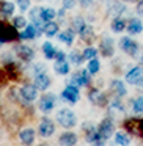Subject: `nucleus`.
<instances>
[{
  "mask_svg": "<svg viewBox=\"0 0 143 146\" xmlns=\"http://www.w3.org/2000/svg\"><path fill=\"white\" fill-rule=\"evenodd\" d=\"M57 121L60 123V126L66 127V129H69V127H72L74 124H76V115L72 113L71 110H68V108H63V110H60L57 113Z\"/></svg>",
  "mask_w": 143,
  "mask_h": 146,
  "instance_id": "nucleus-1",
  "label": "nucleus"
},
{
  "mask_svg": "<svg viewBox=\"0 0 143 146\" xmlns=\"http://www.w3.org/2000/svg\"><path fill=\"white\" fill-rule=\"evenodd\" d=\"M127 83L130 85H143V68H134L132 71H129L126 76Z\"/></svg>",
  "mask_w": 143,
  "mask_h": 146,
  "instance_id": "nucleus-2",
  "label": "nucleus"
},
{
  "mask_svg": "<svg viewBox=\"0 0 143 146\" xmlns=\"http://www.w3.org/2000/svg\"><path fill=\"white\" fill-rule=\"evenodd\" d=\"M120 46L127 55H130V57H135L137 52H138V46H137V42L132 41L130 38H123L120 41Z\"/></svg>",
  "mask_w": 143,
  "mask_h": 146,
  "instance_id": "nucleus-3",
  "label": "nucleus"
},
{
  "mask_svg": "<svg viewBox=\"0 0 143 146\" xmlns=\"http://www.w3.org/2000/svg\"><path fill=\"white\" fill-rule=\"evenodd\" d=\"M113 130H115V126H113V123H112L110 119H104L98 127V132L101 133V137L104 140L110 138V137L113 135Z\"/></svg>",
  "mask_w": 143,
  "mask_h": 146,
  "instance_id": "nucleus-4",
  "label": "nucleus"
},
{
  "mask_svg": "<svg viewBox=\"0 0 143 146\" xmlns=\"http://www.w3.org/2000/svg\"><path fill=\"white\" fill-rule=\"evenodd\" d=\"M19 38L17 32L13 29V27H8L5 24H0V39H3V41H14V39Z\"/></svg>",
  "mask_w": 143,
  "mask_h": 146,
  "instance_id": "nucleus-5",
  "label": "nucleus"
},
{
  "mask_svg": "<svg viewBox=\"0 0 143 146\" xmlns=\"http://www.w3.org/2000/svg\"><path fill=\"white\" fill-rule=\"evenodd\" d=\"M38 130H39V135L44 137V138H47V137H51L52 133H54L55 126H54V123H52V121L49 119V118H44V119H43L41 123H39Z\"/></svg>",
  "mask_w": 143,
  "mask_h": 146,
  "instance_id": "nucleus-6",
  "label": "nucleus"
},
{
  "mask_svg": "<svg viewBox=\"0 0 143 146\" xmlns=\"http://www.w3.org/2000/svg\"><path fill=\"white\" fill-rule=\"evenodd\" d=\"M127 130L137 133V135H143V119H138V118H132V119H127L124 123Z\"/></svg>",
  "mask_w": 143,
  "mask_h": 146,
  "instance_id": "nucleus-7",
  "label": "nucleus"
},
{
  "mask_svg": "<svg viewBox=\"0 0 143 146\" xmlns=\"http://www.w3.org/2000/svg\"><path fill=\"white\" fill-rule=\"evenodd\" d=\"M90 101H91V104L98 105V107H104L105 104H107V98H105V94L102 91H99V90H91L88 94Z\"/></svg>",
  "mask_w": 143,
  "mask_h": 146,
  "instance_id": "nucleus-8",
  "label": "nucleus"
},
{
  "mask_svg": "<svg viewBox=\"0 0 143 146\" xmlns=\"http://www.w3.org/2000/svg\"><path fill=\"white\" fill-rule=\"evenodd\" d=\"M21 96L29 102L35 101L36 96H38V88H36V85H24L22 88H21Z\"/></svg>",
  "mask_w": 143,
  "mask_h": 146,
  "instance_id": "nucleus-9",
  "label": "nucleus"
},
{
  "mask_svg": "<svg viewBox=\"0 0 143 146\" xmlns=\"http://www.w3.org/2000/svg\"><path fill=\"white\" fill-rule=\"evenodd\" d=\"M63 99H66L68 102H77L79 101V86L76 85H69L65 88V91L61 93Z\"/></svg>",
  "mask_w": 143,
  "mask_h": 146,
  "instance_id": "nucleus-10",
  "label": "nucleus"
},
{
  "mask_svg": "<svg viewBox=\"0 0 143 146\" xmlns=\"http://www.w3.org/2000/svg\"><path fill=\"white\" fill-rule=\"evenodd\" d=\"M99 50H101V54L104 57H112L113 55V41L110 38H107V36H104L102 42L99 44Z\"/></svg>",
  "mask_w": 143,
  "mask_h": 146,
  "instance_id": "nucleus-11",
  "label": "nucleus"
},
{
  "mask_svg": "<svg viewBox=\"0 0 143 146\" xmlns=\"http://www.w3.org/2000/svg\"><path fill=\"white\" fill-rule=\"evenodd\" d=\"M16 54L19 55V58H22V60H25V61H30L35 57L33 49L27 47V46H16Z\"/></svg>",
  "mask_w": 143,
  "mask_h": 146,
  "instance_id": "nucleus-12",
  "label": "nucleus"
},
{
  "mask_svg": "<svg viewBox=\"0 0 143 146\" xmlns=\"http://www.w3.org/2000/svg\"><path fill=\"white\" fill-rule=\"evenodd\" d=\"M55 105V98L52 94L49 96H43L41 101H39V110L43 111H51Z\"/></svg>",
  "mask_w": 143,
  "mask_h": 146,
  "instance_id": "nucleus-13",
  "label": "nucleus"
},
{
  "mask_svg": "<svg viewBox=\"0 0 143 146\" xmlns=\"http://www.w3.org/2000/svg\"><path fill=\"white\" fill-rule=\"evenodd\" d=\"M39 35H41V30L36 29L35 25H29V27H25V30H24V32L19 35V38H22V39H32V38H36V36H39Z\"/></svg>",
  "mask_w": 143,
  "mask_h": 146,
  "instance_id": "nucleus-14",
  "label": "nucleus"
},
{
  "mask_svg": "<svg viewBox=\"0 0 143 146\" xmlns=\"http://www.w3.org/2000/svg\"><path fill=\"white\" fill-rule=\"evenodd\" d=\"M110 90L115 93L116 96H124L127 93V90H126V85H124L121 80H112V83H110Z\"/></svg>",
  "mask_w": 143,
  "mask_h": 146,
  "instance_id": "nucleus-15",
  "label": "nucleus"
},
{
  "mask_svg": "<svg viewBox=\"0 0 143 146\" xmlns=\"http://www.w3.org/2000/svg\"><path fill=\"white\" fill-rule=\"evenodd\" d=\"M35 85L38 90H47V86L51 85V79L46 74H38L35 76Z\"/></svg>",
  "mask_w": 143,
  "mask_h": 146,
  "instance_id": "nucleus-16",
  "label": "nucleus"
},
{
  "mask_svg": "<svg viewBox=\"0 0 143 146\" xmlns=\"http://www.w3.org/2000/svg\"><path fill=\"white\" fill-rule=\"evenodd\" d=\"M19 138L22 140L24 145H32L33 140H35V130H33V129H24V130H21Z\"/></svg>",
  "mask_w": 143,
  "mask_h": 146,
  "instance_id": "nucleus-17",
  "label": "nucleus"
},
{
  "mask_svg": "<svg viewBox=\"0 0 143 146\" xmlns=\"http://www.w3.org/2000/svg\"><path fill=\"white\" fill-rule=\"evenodd\" d=\"M58 143H60V145H65V146H72L77 143V137L71 132H66L58 138Z\"/></svg>",
  "mask_w": 143,
  "mask_h": 146,
  "instance_id": "nucleus-18",
  "label": "nucleus"
},
{
  "mask_svg": "<svg viewBox=\"0 0 143 146\" xmlns=\"http://www.w3.org/2000/svg\"><path fill=\"white\" fill-rule=\"evenodd\" d=\"M14 13V5L11 2H3L0 3V14L3 17H10L11 14Z\"/></svg>",
  "mask_w": 143,
  "mask_h": 146,
  "instance_id": "nucleus-19",
  "label": "nucleus"
},
{
  "mask_svg": "<svg viewBox=\"0 0 143 146\" xmlns=\"http://www.w3.org/2000/svg\"><path fill=\"white\" fill-rule=\"evenodd\" d=\"M127 32L129 33H140L142 32V22L138 19H130L129 24H127Z\"/></svg>",
  "mask_w": 143,
  "mask_h": 146,
  "instance_id": "nucleus-20",
  "label": "nucleus"
},
{
  "mask_svg": "<svg viewBox=\"0 0 143 146\" xmlns=\"http://www.w3.org/2000/svg\"><path fill=\"white\" fill-rule=\"evenodd\" d=\"M79 33H80V38L85 39V41H91L93 36H94V33H93V29H91L90 25H83L82 29L79 30Z\"/></svg>",
  "mask_w": 143,
  "mask_h": 146,
  "instance_id": "nucleus-21",
  "label": "nucleus"
},
{
  "mask_svg": "<svg viewBox=\"0 0 143 146\" xmlns=\"http://www.w3.org/2000/svg\"><path fill=\"white\" fill-rule=\"evenodd\" d=\"M54 68H55V72L57 74H68L69 72V64L65 60H57V63H55Z\"/></svg>",
  "mask_w": 143,
  "mask_h": 146,
  "instance_id": "nucleus-22",
  "label": "nucleus"
},
{
  "mask_svg": "<svg viewBox=\"0 0 143 146\" xmlns=\"http://www.w3.org/2000/svg\"><path fill=\"white\" fill-rule=\"evenodd\" d=\"M58 39H60L61 42H65V44H71V42L74 41V30H66V32L60 33V35H58Z\"/></svg>",
  "mask_w": 143,
  "mask_h": 146,
  "instance_id": "nucleus-23",
  "label": "nucleus"
},
{
  "mask_svg": "<svg viewBox=\"0 0 143 146\" xmlns=\"http://www.w3.org/2000/svg\"><path fill=\"white\" fill-rule=\"evenodd\" d=\"M57 32H58V25H57L55 22H51V21H49V22L44 25V33H46L47 36L57 35Z\"/></svg>",
  "mask_w": 143,
  "mask_h": 146,
  "instance_id": "nucleus-24",
  "label": "nucleus"
},
{
  "mask_svg": "<svg viewBox=\"0 0 143 146\" xmlns=\"http://www.w3.org/2000/svg\"><path fill=\"white\" fill-rule=\"evenodd\" d=\"M43 52H44V55H46V58H54L55 57V49H54V46L51 44V42H44L43 44Z\"/></svg>",
  "mask_w": 143,
  "mask_h": 146,
  "instance_id": "nucleus-25",
  "label": "nucleus"
},
{
  "mask_svg": "<svg viewBox=\"0 0 143 146\" xmlns=\"http://www.w3.org/2000/svg\"><path fill=\"white\" fill-rule=\"evenodd\" d=\"M115 140H116V143H118V145H121V146H126V145H129V143H130L129 135L124 133V132H118L116 137H115Z\"/></svg>",
  "mask_w": 143,
  "mask_h": 146,
  "instance_id": "nucleus-26",
  "label": "nucleus"
},
{
  "mask_svg": "<svg viewBox=\"0 0 143 146\" xmlns=\"http://www.w3.org/2000/svg\"><path fill=\"white\" fill-rule=\"evenodd\" d=\"M124 27H126V24H124V21H123V19H120V17L113 19V22H112V30H113V32H116V33L123 32Z\"/></svg>",
  "mask_w": 143,
  "mask_h": 146,
  "instance_id": "nucleus-27",
  "label": "nucleus"
},
{
  "mask_svg": "<svg viewBox=\"0 0 143 146\" xmlns=\"http://www.w3.org/2000/svg\"><path fill=\"white\" fill-rule=\"evenodd\" d=\"M108 11H110L112 16L120 17V14L124 11V5H123V3H113V5H112V8H110Z\"/></svg>",
  "mask_w": 143,
  "mask_h": 146,
  "instance_id": "nucleus-28",
  "label": "nucleus"
},
{
  "mask_svg": "<svg viewBox=\"0 0 143 146\" xmlns=\"http://www.w3.org/2000/svg\"><path fill=\"white\" fill-rule=\"evenodd\" d=\"M41 17H43V21H44V22H49V21H52L55 17V11L52 10V8H46V10H43Z\"/></svg>",
  "mask_w": 143,
  "mask_h": 146,
  "instance_id": "nucleus-29",
  "label": "nucleus"
},
{
  "mask_svg": "<svg viewBox=\"0 0 143 146\" xmlns=\"http://www.w3.org/2000/svg\"><path fill=\"white\" fill-rule=\"evenodd\" d=\"M82 58H83V54L80 55L79 50H72L69 54V61H71V63H74V64H79L80 61H82Z\"/></svg>",
  "mask_w": 143,
  "mask_h": 146,
  "instance_id": "nucleus-30",
  "label": "nucleus"
},
{
  "mask_svg": "<svg viewBox=\"0 0 143 146\" xmlns=\"http://www.w3.org/2000/svg\"><path fill=\"white\" fill-rule=\"evenodd\" d=\"M99 66H101V64H99V61L96 60V58H91V60H90V63H88V71L91 74H96L99 71Z\"/></svg>",
  "mask_w": 143,
  "mask_h": 146,
  "instance_id": "nucleus-31",
  "label": "nucleus"
},
{
  "mask_svg": "<svg viewBox=\"0 0 143 146\" xmlns=\"http://www.w3.org/2000/svg\"><path fill=\"white\" fill-rule=\"evenodd\" d=\"M132 108H134L135 113H142V111H143V98H137L135 101H134Z\"/></svg>",
  "mask_w": 143,
  "mask_h": 146,
  "instance_id": "nucleus-32",
  "label": "nucleus"
},
{
  "mask_svg": "<svg viewBox=\"0 0 143 146\" xmlns=\"http://www.w3.org/2000/svg\"><path fill=\"white\" fill-rule=\"evenodd\" d=\"M96 55H98V50L93 47H88L83 50V58H86V60H91V58H94Z\"/></svg>",
  "mask_w": 143,
  "mask_h": 146,
  "instance_id": "nucleus-33",
  "label": "nucleus"
},
{
  "mask_svg": "<svg viewBox=\"0 0 143 146\" xmlns=\"http://www.w3.org/2000/svg\"><path fill=\"white\" fill-rule=\"evenodd\" d=\"M25 19H24L22 16H16L14 17V21H13V25L16 27V29H22V27H25Z\"/></svg>",
  "mask_w": 143,
  "mask_h": 146,
  "instance_id": "nucleus-34",
  "label": "nucleus"
},
{
  "mask_svg": "<svg viewBox=\"0 0 143 146\" xmlns=\"http://www.w3.org/2000/svg\"><path fill=\"white\" fill-rule=\"evenodd\" d=\"M83 25H85V21H83L82 17H76V19H74V22H72V29L74 30H77V32H79Z\"/></svg>",
  "mask_w": 143,
  "mask_h": 146,
  "instance_id": "nucleus-35",
  "label": "nucleus"
},
{
  "mask_svg": "<svg viewBox=\"0 0 143 146\" xmlns=\"http://www.w3.org/2000/svg\"><path fill=\"white\" fill-rule=\"evenodd\" d=\"M44 69H46V66H44L43 63H36L35 68H33V72H35V76H38V74H43V72H44Z\"/></svg>",
  "mask_w": 143,
  "mask_h": 146,
  "instance_id": "nucleus-36",
  "label": "nucleus"
},
{
  "mask_svg": "<svg viewBox=\"0 0 143 146\" xmlns=\"http://www.w3.org/2000/svg\"><path fill=\"white\" fill-rule=\"evenodd\" d=\"M76 7V0H63V8L65 10H72Z\"/></svg>",
  "mask_w": 143,
  "mask_h": 146,
  "instance_id": "nucleus-37",
  "label": "nucleus"
},
{
  "mask_svg": "<svg viewBox=\"0 0 143 146\" xmlns=\"http://www.w3.org/2000/svg\"><path fill=\"white\" fill-rule=\"evenodd\" d=\"M17 5H19L21 11H25V10H29L30 0H17Z\"/></svg>",
  "mask_w": 143,
  "mask_h": 146,
  "instance_id": "nucleus-38",
  "label": "nucleus"
},
{
  "mask_svg": "<svg viewBox=\"0 0 143 146\" xmlns=\"http://www.w3.org/2000/svg\"><path fill=\"white\" fill-rule=\"evenodd\" d=\"M137 13H138L140 16H143V0H140L138 5H137Z\"/></svg>",
  "mask_w": 143,
  "mask_h": 146,
  "instance_id": "nucleus-39",
  "label": "nucleus"
},
{
  "mask_svg": "<svg viewBox=\"0 0 143 146\" xmlns=\"http://www.w3.org/2000/svg\"><path fill=\"white\" fill-rule=\"evenodd\" d=\"M112 104H113V105H112V107H113V108H116V110H123V105H121V104H120V102H118V101H113V102H112Z\"/></svg>",
  "mask_w": 143,
  "mask_h": 146,
  "instance_id": "nucleus-40",
  "label": "nucleus"
},
{
  "mask_svg": "<svg viewBox=\"0 0 143 146\" xmlns=\"http://www.w3.org/2000/svg\"><path fill=\"white\" fill-rule=\"evenodd\" d=\"M55 57H57V60H65V52H57V54H55Z\"/></svg>",
  "mask_w": 143,
  "mask_h": 146,
  "instance_id": "nucleus-41",
  "label": "nucleus"
},
{
  "mask_svg": "<svg viewBox=\"0 0 143 146\" xmlns=\"http://www.w3.org/2000/svg\"><path fill=\"white\" fill-rule=\"evenodd\" d=\"M93 0H80V3H82V7H90L91 5Z\"/></svg>",
  "mask_w": 143,
  "mask_h": 146,
  "instance_id": "nucleus-42",
  "label": "nucleus"
},
{
  "mask_svg": "<svg viewBox=\"0 0 143 146\" xmlns=\"http://www.w3.org/2000/svg\"><path fill=\"white\" fill-rule=\"evenodd\" d=\"M3 42H5V41H3V39H0V46H2V44H3Z\"/></svg>",
  "mask_w": 143,
  "mask_h": 146,
  "instance_id": "nucleus-43",
  "label": "nucleus"
},
{
  "mask_svg": "<svg viewBox=\"0 0 143 146\" xmlns=\"http://www.w3.org/2000/svg\"><path fill=\"white\" fill-rule=\"evenodd\" d=\"M142 63H143V57H142Z\"/></svg>",
  "mask_w": 143,
  "mask_h": 146,
  "instance_id": "nucleus-44",
  "label": "nucleus"
},
{
  "mask_svg": "<svg viewBox=\"0 0 143 146\" xmlns=\"http://www.w3.org/2000/svg\"><path fill=\"white\" fill-rule=\"evenodd\" d=\"M0 77H2V76H0Z\"/></svg>",
  "mask_w": 143,
  "mask_h": 146,
  "instance_id": "nucleus-45",
  "label": "nucleus"
}]
</instances>
